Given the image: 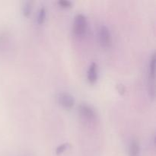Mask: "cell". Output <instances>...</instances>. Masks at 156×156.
<instances>
[{"label":"cell","mask_w":156,"mask_h":156,"mask_svg":"<svg viewBox=\"0 0 156 156\" xmlns=\"http://www.w3.org/2000/svg\"><path fill=\"white\" fill-rule=\"evenodd\" d=\"M155 53L152 55L149 60V74H148V90L149 95L152 98L155 97Z\"/></svg>","instance_id":"6da1fadb"},{"label":"cell","mask_w":156,"mask_h":156,"mask_svg":"<svg viewBox=\"0 0 156 156\" xmlns=\"http://www.w3.org/2000/svg\"><path fill=\"white\" fill-rule=\"evenodd\" d=\"M98 39L101 46L103 47H109L111 44V36L108 27L103 25L98 30Z\"/></svg>","instance_id":"3957f363"},{"label":"cell","mask_w":156,"mask_h":156,"mask_svg":"<svg viewBox=\"0 0 156 156\" xmlns=\"http://www.w3.org/2000/svg\"><path fill=\"white\" fill-rule=\"evenodd\" d=\"M58 102L62 108L66 109H71L75 105V100L73 96L67 92L59 93L58 95Z\"/></svg>","instance_id":"277c9868"},{"label":"cell","mask_w":156,"mask_h":156,"mask_svg":"<svg viewBox=\"0 0 156 156\" xmlns=\"http://www.w3.org/2000/svg\"><path fill=\"white\" fill-rule=\"evenodd\" d=\"M69 146V143H63V144L60 145V146H58L56 149V155H60L62 152H65L67 148Z\"/></svg>","instance_id":"30bf717a"},{"label":"cell","mask_w":156,"mask_h":156,"mask_svg":"<svg viewBox=\"0 0 156 156\" xmlns=\"http://www.w3.org/2000/svg\"><path fill=\"white\" fill-rule=\"evenodd\" d=\"M117 90L120 94H123L126 91V88L123 84H118V85H117Z\"/></svg>","instance_id":"7c38bea8"},{"label":"cell","mask_w":156,"mask_h":156,"mask_svg":"<svg viewBox=\"0 0 156 156\" xmlns=\"http://www.w3.org/2000/svg\"><path fill=\"white\" fill-rule=\"evenodd\" d=\"M45 19H46V9L44 7H42L39 9V11H38L37 18V23L39 24H42L45 21Z\"/></svg>","instance_id":"ba28073f"},{"label":"cell","mask_w":156,"mask_h":156,"mask_svg":"<svg viewBox=\"0 0 156 156\" xmlns=\"http://www.w3.org/2000/svg\"><path fill=\"white\" fill-rule=\"evenodd\" d=\"M58 5H60V7L62 8H70L72 6V2H71L68 1V0H60V1L58 2Z\"/></svg>","instance_id":"8fae6325"},{"label":"cell","mask_w":156,"mask_h":156,"mask_svg":"<svg viewBox=\"0 0 156 156\" xmlns=\"http://www.w3.org/2000/svg\"><path fill=\"white\" fill-rule=\"evenodd\" d=\"M87 29V19L82 14H78L75 16L73 21V32L76 36H82Z\"/></svg>","instance_id":"7a4b0ae2"},{"label":"cell","mask_w":156,"mask_h":156,"mask_svg":"<svg viewBox=\"0 0 156 156\" xmlns=\"http://www.w3.org/2000/svg\"><path fill=\"white\" fill-rule=\"evenodd\" d=\"M87 79L91 84L95 83L98 79V65L96 62H91L87 72Z\"/></svg>","instance_id":"8992f818"},{"label":"cell","mask_w":156,"mask_h":156,"mask_svg":"<svg viewBox=\"0 0 156 156\" xmlns=\"http://www.w3.org/2000/svg\"><path fill=\"white\" fill-rule=\"evenodd\" d=\"M32 9V2H27L24 3L23 6V14L24 16H28L30 14Z\"/></svg>","instance_id":"9c48e42d"},{"label":"cell","mask_w":156,"mask_h":156,"mask_svg":"<svg viewBox=\"0 0 156 156\" xmlns=\"http://www.w3.org/2000/svg\"><path fill=\"white\" fill-rule=\"evenodd\" d=\"M79 114L83 117L85 120L88 121H92L95 119L96 114L94 111L91 107L88 106V105L85 104H82L79 108Z\"/></svg>","instance_id":"5b68a950"},{"label":"cell","mask_w":156,"mask_h":156,"mask_svg":"<svg viewBox=\"0 0 156 156\" xmlns=\"http://www.w3.org/2000/svg\"><path fill=\"white\" fill-rule=\"evenodd\" d=\"M140 155V145L135 140L130 142L129 147V156H139Z\"/></svg>","instance_id":"52a82bcc"}]
</instances>
